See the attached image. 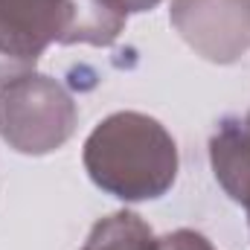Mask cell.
<instances>
[{
    "label": "cell",
    "mask_w": 250,
    "mask_h": 250,
    "mask_svg": "<svg viewBox=\"0 0 250 250\" xmlns=\"http://www.w3.org/2000/svg\"><path fill=\"white\" fill-rule=\"evenodd\" d=\"M209 166L236 204L248 209L250 224V128L242 117H224L209 137Z\"/></svg>",
    "instance_id": "5"
},
{
    "label": "cell",
    "mask_w": 250,
    "mask_h": 250,
    "mask_svg": "<svg viewBox=\"0 0 250 250\" xmlns=\"http://www.w3.org/2000/svg\"><path fill=\"white\" fill-rule=\"evenodd\" d=\"M125 6V12L131 15V12H151L154 6H160L163 0H120Z\"/></svg>",
    "instance_id": "8"
},
{
    "label": "cell",
    "mask_w": 250,
    "mask_h": 250,
    "mask_svg": "<svg viewBox=\"0 0 250 250\" xmlns=\"http://www.w3.org/2000/svg\"><path fill=\"white\" fill-rule=\"evenodd\" d=\"M79 108L62 82L29 73L0 87V140L26 157L59 151L73 137Z\"/></svg>",
    "instance_id": "3"
},
{
    "label": "cell",
    "mask_w": 250,
    "mask_h": 250,
    "mask_svg": "<svg viewBox=\"0 0 250 250\" xmlns=\"http://www.w3.org/2000/svg\"><path fill=\"white\" fill-rule=\"evenodd\" d=\"M125 21L120 0H0V87L35 73L50 44L111 47Z\"/></svg>",
    "instance_id": "2"
},
{
    "label": "cell",
    "mask_w": 250,
    "mask_h": 250,
    "mask_svg": "<svg viewBox=\"0 0 250 250\" xmlns=\"http://www.w3.org/2000/svg\"><path fill=\"white\" fill-rule=\"evenodd\" d=\"M245 125H248V128H250V114H248V117H245Z\"/></svg>",
    "instance_id": "9"
},
{
    "label": "cell",
    "mask_w": 250,
    "mask_h": 250,
    "mask_svg": "<svg viewBox=\"0 0 250 250\" xmlns=\"http://www.w3.org/2000/svg\"><path fill=\"white\" fill-rule=\"evenodd\" d=\"M169 21L204 62L236 64L250 53V0H172Z\"/></svg>",
    "instance_id": "4"
},
{
    "label": "cell",
    "mask_w": 250,
    "mask_h": 250,
    "mask_svg": "<svg viewBox=\"0 0 250 250\" xmlns=\"http://www.w3.org/2000/svg\"><path fill=\"white\" fill-rule=\"evenodd\" d=\"M157 250H215V248H212V242L204 233L181 227V230H172V233L160 236L157 239Z\"/></svg>",
    "instance_id": "7"
},
{
    "label": "cell",
    "mask_w": 250,
    "mask_h": 250,
    "mask_svg": "<svg viewBox=\"0 0 250 250\" xmlns=\"http://www.w3.org/2000/svg\"><path fill=\"white\" fill-rule=\"evenodd\" d=\"M82 250H157V236L137 212L120 209L90 227Z\"/></svg>",
    "instance_id": "6"
},
{
    "label": "cell",
    "mask_w": 250,
    "mask_h": 250,
    "mask_svg": "<svg viewBox=\"0 0 250 250\" xmlns=\"http://www.w3.org/2000/svg\"><path fill=\"white\" fill-rule=\"evenodd\" d=\"M82 160L90 181L125 204L163 198L181 169L175 137L160 120L140 111L105 117L87 134Z\"/></svg>",
    "instance_id": "1"
}]
</instances>
